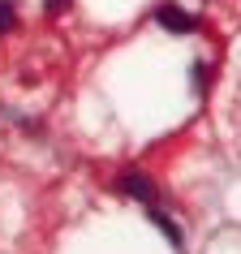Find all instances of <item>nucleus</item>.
Returning a JSON list of instances; mask_svg holds the SVG:
<instances>
[{"instance_id":"nucleus-1","label":"nucleus","mask_w":241,"mask_h":254,"mask_svg":"<svg viewBox=\"0 0 241 254\" xmlns=\"http://www.w3.org/2000/svg\"><path fill=\"white\" fill-rule=\"evenodd\" d=\"M155 17H160L164 30H177V35H189V30H194V17H189L185 9H177V4H164Z\"/></svg>"},{"instance_id":"nucleus-2","label":"nucleus","mask_w":241,"mask_h":254,"mask_svg":"<svg viewBox=\"0 0 241 254\" xmlns=\"http://www.w3.org/2000/svg\"><path fill=\"white\" fill-rule=\"evenodd\" d=\"M120 190L129 194V198H138V202H151V177H138V173H129V177H120Z\"/></svg>"},{"instance_id":"nucleus-3","label":"nucleus","mask_w":241,"mask_h":254,"mask_svg":"<svg viewBox=\"0 0 241 254\" xmlns=\"http://www.w3.org/2000/svg\"><path fill=\"white\" fill-rule=\"evenodd\" d=\"M151 220L160 224V233H164L168 241H173V246H181V228H177V220H173V215H164V211H151Z\"/></svg>"},{"instance_id":"nucleus-4","label":"nucleus","mask_w":241,"mask_h":254,"mask_svg":"<svg viewBox=\"0 0 241 254\" xmlns=\"http://www.w3.org/2000/svg\"><path fill=\"white\" fill-rule=\"evenodd\" d=\"M4 30H13V4L9 0H0V35Z\"/></svg>"},{"instance_id":"nucleus-5","label":"nucleus","mask_w":241,"mask_h":254,"mask_svg":"<svg viewBox=\"0 0 241 254\" xmlns=\"http://www.w3.org/2000/svg\"><path fill=\"white\" fill-rule=\"evenodd\" d=\"M48 9H52V13H65V9H69V0H48Z\"/></svg>"}]
</instances>
